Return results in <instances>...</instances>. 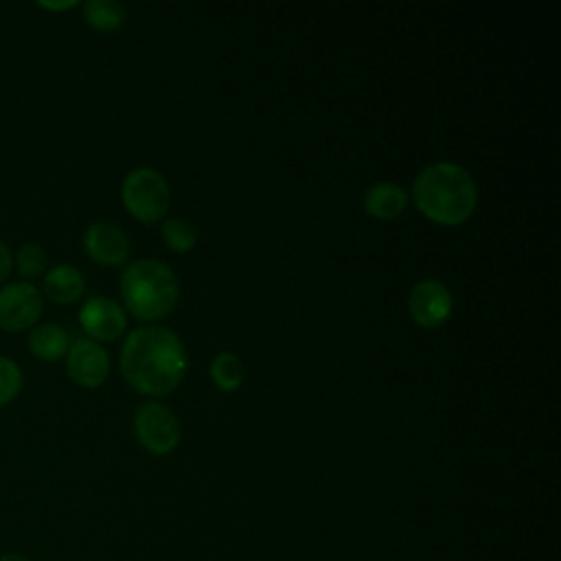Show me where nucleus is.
<instances>
[{"label": "nucleus", "instance_id": "obj_1", "mask_svg": "<svg viewBox=\"0 0 561 561\" xmlns=\"http://www.w3.org/2000/svg\"><path fill=\"white\" fill-rule=\"evenodd\" d=\"M186 366L184 344L167 327H138L121 348V370L127 383L142 394H169L184 379Z\"/></svg>", "mask_w": 561, "mask_h": 561}, {"label": "nucleus", "instance_id": "obj_2", "mask_svg": "<svg viewBox=\"0 0 561 561\" xmlns=\"http://www.w3.org/2000/svg\"><path fill=\"white\" fill-rule=\"evenodd\" d=\"M412 197L427 219L440 226H458L473 215L478 186L460 164L432 162L414 178Z\"/></svg>", "mask_w": 561, "mask_h": 561}, {"label": "nucleus", "instance_id": "obj_3", "mask_svg": "<svg viewBox=\"0 0 561 561\" xmlns=\"http://www.w3.org/2000/svg\"><path fill=\"white\" fill-rule=\"evenodd\" d=\"M121 296L129 313L140 320H160L178 305L180 285L175 272L156 259L129 263L121 276Z\"/></svg>", "mask_w": 561, "mask_h": 561}, {"label": "nucleus", "instance_id": "obj_4", "mask_svg": "<svg viewBox=\"0 0 561 561\" xmlns=\"http://www.w3.org/2000/svg\"><path fill=\"white\" fill-rule=\"evenodd\" d=\"M121 199L131 217L142 224H153L169 210V184L151 167L131 169L121 184Z\"/></svg>", "mask_w": 561, "mask_h": 561}, {"label": "nucleus", "instance_id": "obj_5", "mask_svg": "<svg viewBox=\"0 0 561 561\" xmlns=\"http://www.w3.org/2000/svg\"><path fill=\"white\" fill-rule=\"evenodd\" d=\"M134 432L138 443L158 456L173 451L180 443V421L178 416L158 401L142 403L134 414Z\"/></svg>", "mask_w": 561, "mask_h": 561}, {"label": "nucleus", "instance_id": "obj_6", "mask_svg": "<svg viewBox=\"0 0 561 561\" xmlns=\"http://www.w3.org/2000/svg\"><path fill=\"white\" fill-rule=\"evenodd\" d=\"M44 311L42 289L26 280H11L0 287V329L20 333L33 329Z\"/></svg>", "mask_w": 561, "mask_h": 561}, {"label": "nucleus", "instance_id": "obj_7", "mask_svg": "<svg viewBox=\"0 0 561 561\" xmlns=\"http://www.w3.org/2000/svg\"><path fill=\"white\" fill-rule=\"evenodd\" d=\"M66 373L81 388H99L110 375V357L99 342L79 337L68 346Z\"/></svg>", "mask_w": 561, "mask_h": 561}, {"label": "nucleus", "instance_id": "obj_8", "mask_svg": "<svg viewBox=\"0 0 561 561\" xmlns=\"http://www.w3.org/2000/svg\"><path fill=\"white\" fill-rule=\"evenodd\" d=\"M408 309L416 324L432 329L449 320L454 309V298L447 285L434 278H425L412 287L408 296Z\"/></svg>", "mask_w": 561, "mask_h": 561}, {"label": "nucleus", "instance_id": "obj_9", "mask_svg": "<svg viewBox=\"0 0 561 561\" xmlns=\"http://www.w3.org/2000/svg\"><path fill=\"white\" fill-rule=\"evenodd\" d=\"M79 324L90 335V340L112 342L125 331L127 318L114 298L92 296L79 309Z\"/></svg>", "mask_w": 561, "mask_h": 561}, {"label": "nucleus", "instance_id": "obj_10", "mask_svg": "<svg viewBox=\"0 0 561 561\" xmlns=\"http://www.w3.org/2000/svg\"><path fill=\"white\" fill-rule=\"evenodd\" d=\"M85 254L105 267H116L129 256L127 234L112 221H94L83 232Z\"/></svg>", "mask_w": 561, "mask_h": 561}, {"label": "nucleus", "instance_id": "obj_11", "mask_svg": "<svg viewBox=\"0 0 561 561\" xmlns=\"http://www.w3.org/2000/svg\"><path fill=\"white\" fill-rule=\"evenodd\" d=\"M85 291V278L81 270L68 263H59L44 274V294L48 300L57 305L77 302Z\"/></svg>", "mask_w": 561, "mask_h": 561}, {"label": "nucleus", "instance_id": "obj_12", "mask_svg": "<svg viewBox=\"0 0 561 561\" xmlns=\"http://www.w3.org/2000/svg\"><path fill=\"white\" fill-rule=\"evenodd\" d=\"M408 206V193L394 182H377L364 193V210L375 219H394Z\"/></svg>", "mask_w": 561, "mask_h": 561}, {"label": "nucleus", "instance_id": "obj_13", "mask_svg": "<svg viewBox=\"0 0 561 561\" xmlns=\"http://www.w3.org/2000/svg\"><path fill=\"white\" fill-rule=\"evenodd\" d=\"M70 346L68 331L55 322L35 324L28 333V351L42 362H57L66 357Z\"/></svg>", "mask_w": 561, "mask_h": 561}, {"label": "nucleus", "instance_id": "obj_14", "mask_svg": "<svg viewBox=\"0 0 561 561\" xmlns=\"http://www.w3.org/2000/svg\"><path fill=\"white\" fill-rule=\"evenodd\" d=\"M85 22L101 33H112L123 26L125 9L116 0H88L83 4Z\"/></svg>", "mask_w": 561, "mask_h": 561}, {"label": "nucleus", "instance_id": "obj_15", "mask_svg": "<svg viewBox=\"0 0 561 561\" xmlns=\"http://www.w3.org/2000/svg\"><path fill=\"white\" fill-rule=\"evenodd\" d=\"M243 362L234 353H217L210 362V377L226 392H234L243 383Z\"/></svg>", "mask_w": 561, "mask_h": 561}, {"label": "nucleus", "instance_id": "obj_16", "mask_svg": "<svg viewBox=\"0 0 561 561\" xmlns=\"http://www.w3.org/2000/svg\"><path fill=\"white\" fill-rule=\"evenodd\" d=\"M13 267L20 272V276L31 283L46 274L48 270V254L39 243H24L13 256Z\"/></svg>", "mask_w": 561, "mask_h": 561}, {"label": "nucleus", "instance_id": "obj_17", "mask_svg": "<svg viewBox=\"0 0 561 561\" xmlns=\"http://www.w3.org/2000/svg\"><path fill=\"white\" fill-rule=\"evenodd\" d=\"M162 237L173 252H188L197 241V230L191 221L182 217H171L162 224Z\"/></svg>", "mask_w": 561, "mask_h": 561}, {"label": "nucleus", "instance_id": "obj_18", "mask_svg": "<svg viewBox=\"0 0 561 561\" xmlns=\"http://www.w3.org/2000/svg\"><path fill=\"white\" fill-rule=\"evenodd\" d=\"M24 386V375L18 362L0 355V408L18 399Z\"/></svg>", "mask_w": 561, "mask_h": 561}, {"label": "nucleus", "instance_id": "obj_19", "mask_svg": "<svg viewBox=\"0 0 561 561\" xmlns=\"http://www.w3.org/2000/svg\"><path fill=\"white\" fill-rule=\"evenodd\" d=\"M13 272V252L11 248L0 239V287L9 280Z\"/></svg>", "mask_w": 561, "mask_h": 561}, {"label": "nucleus", "instance_id": "obj_20", "mask_svg": "<svg viewBox=\"0 0 561 561\" xmlns=\"http://www.w3.org/2000/svg\"><path fill=\"white\" fill-rule=\"evenodd\" d=\"M42 9H48V11H66V9H72L77 7L75 0H66V2H39Z\"/></svg>", "mask_w": 561, "mask_h": 561}, {"label": "nucleus", "instance_id": "obj_21", "mask_svg": "<svg viewBox=\"0 0 561 561\" xmlns=\"http://www.w3.org/2000/svg\"><path fill=\"white\" fill-rule=\"evenodd\" d=\"M0 561H31V559L24 557V554H20V552H4V554L0 557Z\"/></svg>", "mask_w": 561, "mask_h": 561}]
</instances>
